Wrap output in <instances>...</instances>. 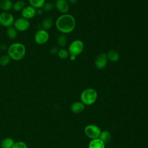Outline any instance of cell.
<instances>
[{
    "instance_id": "20",
    "label": "cell",
    "mask_w": 148,
    "mask_h": 148,
    "mask_svg": "<svg viewBox=\"0 0 148 148\" xmlns=\"http://www.w3.org/2000/svg\"><path fill=\"white\" fill-rule=\"evenodd\" d=\"M14 143V140L12 138H7L4 139L1 143L2 148H12Z\"/></svg>"
},
{
    "instance_id": "21",
    "label": "cell",
    "mask_w": 148,
    "mask_h": 148,
    "mask_svg": "<svg viewBox=\"0 0 148 148\" xmlns=\"http://www.w3.org/2000/svg\"><path fill=\"white\" fill-rule=\"evenodd\" d=\"M30 6L34 7L36 9H41L45 2V0H28Z\"/></svg>"
},
{
    "instance_id": "8",
    "label": "cell",
    "mask_w": 148,
    "mask_h": 148,
    "mask_svg": "<svg viewBox=\"0 0 148 148\" xmlns=\"http://www.w3.org/2000/svg\"><path fill=\"white\" fill-rule=\"evenodd\" d=\"M30 25L28 20L21 17L14 20L13 26L17 31L24 32L27 31Z\"/></svg>"
},
{
    "instance_id": "7",
    "label": "cell",
    "mask_w": 148,
    "mask_h": 148,
    "mask_svg": "<svg viewBox=\"0 0 148 148\" xmlns=\"http://www.w3.org/2000/svg\"><path fill=\"white\" fill-rule=\"evenodd\" d=\"M49 35L47 31L43 29L38 30L34 36V40L38 45H44L49 40Z\"/></svg>"
},
{
    "instance_id": "29",
    "label": "cell",
    "mask_w": 148,
    "mask_h": 148,
    "mask_svg": "<svg viewBox=\"0 0 148 148\" xmlns=\"http://www.w3.org/2000/svg\"><path fill=\"white\" fill-rule=\"evenodd\" d=\"M70 60L71 61H75L76 60V56H74V55H71L70 56V57H69Z\"/></svg>"
},
{
    "instance_id": "26",
    "label": "cell",
    "mask_w": 148,
    "mask_h": 148,
    "mask_svg": "<svg viewBox=\"0 0 148 148\" xmlns=\"http://www.w3.org/2000/svg\"><path fill=\"white\" fill-rule=\"evenodd\" d=\"M12 148H28V147L24 142L20 141L14 143Z\"/></svg>"
},
{
    "instance_id": "28",
    "label": "cell",
    "mask_w": 148,
    "mask_h": 148,
    "mask_svg": "<svg viewBox=\"0 0 148 148\" xmlns=\"http://www.w3.org/2000/svg\"><path fill=\"white\" fill-rule=\"evenodd\" d=\"M43 11L42 10V9H38L36 10V14H39V15L42 14L43 13Z\"/></svg>"
},
{
    "instance_id": "2",
    "label": "cell",
    "mask_w": 148,
    "mask_h": 148,
    "mask_svg": "<svg viewBox=\"0 0 148 148\" xmlns=\"http://www.w3.org/2000/svg\"><path fill=\"white\" fill-rule=\"evenodd\" d=\"M8 55L10 59L14 61H20L22 60L26 53L25 46L19 42H15L11 44L7 49Z\"/></svg>"
},
{
    "instance_id": "30",
    "label": "cell",
    "mask_w": 148,
    "mask_h": 148,
    "mask_svg": "<svg viewBox=\"0 0 148 148\" xmlns=\"http://www.w3.org/2000/svg\"><path fill=\"white\" fill-rule=\"evenodd\" d=\"M68 1H69V2L70 3H71V4H75V3L77 2V0H68Z\"/></svg>"
},
{
    "instance_id": "5",
    "label": "cell",
    "mask_w": 148,
    "mask_h": 148,
    "mask_svg": "<svg viewBox=\"0 0 148 148\" xmlns=\"http://www.w3.org/2000/svg\"><path fill=\"white\" fill-rule=\"evenodd\" d=\"M84 133L86 135L91 139L98 138L101 132L100 128L94 124H88L84 128Z\"/></svg>"
},
{
    "instance_id": "10",
    "label": "cell",
    "mask_w": 148,
    "mask_h": 148,
    "mask_svg": "<svg viewBox=\"0 0 148 148\" xmlns=\"http://www.w3.org/2000/svg\"><path fill=\"white\" fill-rule=\"evenodd\" d=\"M21 14L23 18L25 19H31L35 17L36 14V9L31 6H25L21 10Z\"/></svg>"
},
{
    "instance_id": "23",
    "label": "cell",
    "mask_w": 148,
    "mask_h": 148,
    "mask_svg": "<svg viewBox=\"0 0 148 148\" xmlns=\"http://www.w3.org/2000/svg\"><path fill=\"white\" fill-rule=\"evenodd\" d=\"M10 61V58L7 55H3L0 57V65L2 66H5L8 65Z\"/></svg>"
},
{
    "instance_id": "1",
    "label": "cell",
    "mask_w": 148,
    "mask_h": 148,
    "mask_svg": "<svg viewBox=\"0 0 148 148\" xmlns=\"http://www.w3.org/2000/svg\"><path fill=\"white\" fill-rule=\"evenodd\" d=\"M76 21L74 17L69 14H63L56 21L57 29L62 34H68L73 31L75 27Z\"/></svg>"
},
{
    "instance_id": "14",
    "label": "cell",
    "mask_w": 148,
    "mask_h": 148,
    "mask_svg": "<svg viewBox=\"0 0 148 148\" xmlns=\"http://www.w3.org/2000/svg\"><path fill=\"white\" fill-rule=\"evenodd\" d=\"M13 6L11 0H0V9L3 12L10 10Z\"/></svg>"
},
{
    "instance_id": "9",
    "label": "cell",
    "mask_w": 148,
    "mask_h": 148,
    "mask_svg": "<svg viewBox=\"0 0 148 148\" xmlns=\"http://www.w3.org/2000/svg\"><path fill=\"white\" fill-rule=\"evenodd\" d=\"M108 57L105 53H101L99 54L95 60V66L98 69H102L104 68L108 63Z\"/></svg>"
},
{
    "instance_id": "15",
    "label": "cell",
    "mask_w": 148,
    "mask_h": 148,
    "mask_svg": "<svg viewBox=\"0 0 148 148\" xmlns=\"http://www.w3.org/2000/svg\"><path fill=\"white\" fill-rule=\"evenodd\" d=\"M41 25L43 28L42 29L47 31L48 29H50L52 27L53 25V20L50 17L46 18L42 21Z\"/></svg>"
},
{
    "instance_id": "4",
    "label": "cell",
    "mask_w": 148,
    "mask_h": 148,
    "mask_svg": "<svg viewBox=\"0 0 148 148\" xmlns=\"http://www.w3.org/2000/svg\"><path fill=\"white\" fill-rule=\"evenodd\" d=\"M84 48V44L82 41L76 39L72 42L68 47V53L70 55L78 56L83 51Z\"/></svg>"
},
{
    "instance_id": "6",
    "label": "cell",
    "mask_w": 148,
    "mask_h": 148,
    "mask_svg": "<svg viewBox=\"0 0 148 148\" xmlns=\"http://www.w3.org/2000/svg\"><path fill=\"white\" fill-rule=\"evenodd\" d=\"M14 18L8 12H3L0 14V24L5 27H9L13 25Z\"/></svg>"
},
{
    "instance_id": "17",
    "label": "cell",
    "mask_w": 148,
    "mask_h": 148,
    "mask_svg": "<svg viewBox=\"0 0 148 148\" xmlns=\"http://www.w3.org/2000/svg\"><path fill=\"white\" fill-rule=\"evenodd\" d=\"M98 138L102 140L104 143H106L109 142L111 139V135L110 132H109L107 131H101L99 136Z\"/></svg>"
},
{
    "instance_id": "18",
    "label": "cell",
    "mask_w": 148,
    "mask_h": 148,
    "mask_svg": "<svg viewBox=\"0 0 148 148\" xmlns=\"http://www.w3.org/2000/svg\"><path fill=\"white\" fill-rule=\"evenodd\" d=\"M106 55L108 59L112 62H116L119 60V54L115 50H110Z\"/></svg>"
},
{
    "instance_id": "27",
    "label": "cell",
    "mask_w": 148,
    "mask_h": 148,
    "mask_svg": "<svg viewBox=\"0 0 148 148\" xmlns=\"http://www.w3.org/2000/svg\"><path fill=\"white\" fill-rule=\"evenodd\" d=\"M58 50H59L58 49L57 47H53V48H51V49L50 50V53L51 54H56V53H58Z\"/></svg>"
},
{
    "instance_id": "16",
    "label": "cell",
    "mask_w": 148,
    "mask_h": 148,
    "mask_svg": "<svg viewBox=\"0 0 148 148\" xmlns=\"http://www.w3.org/2000/svg\"><path fill=\"white\" fill-rule=\"evenodd\" d=\"M17 31L14 27H9L7 28L6 35L10 39H14L17 36Z\"/></svg>"
},
{
    "instance_id": "25",
    "label": "cell",
    "mask_w": 148,
    "mask_h": 148,
    "mask_svg": "<svg viewBox=\"0 0 148 148\" xmlns=\"http://www.w3.org/2000/svg\"><path fill=\"white\" fill-rule=\"evenodd\" d=\"M58 57L61 58V59H66L68 56H69V53L67 50H65V49H60L58 50Z\"/></svg>"
},
{
    "instance_id": "24",
    "label": "cell",
    "mask_w": 148,
    "mask_h": 148,
    "mask_svg": "<svg viewBox=\"0 0 148 148\" xmlns=\"http://www.w3.org/2000/svg\"><path fill=\"white\" fill-rule=\"evenodd\" d=\"M54 7V5L50 2H45V3L43 4V5L42 7V9L43 12H50L51 11Z\"/></svg>"
},
{
    "instance_id": "3",
    "label": "cell",
    "mask_w": 148,
    "mask_h": 148,
    "mask_svg": "<svg viewBox=\"0 0 148 148\" xmlns=\"http://www.w3.org/2000/svg\"><path fill=\"white\" fill-rule=\"evenodd\" d=\"M97 97V92L95 89L88 88L84 90L81 93L80 99L85 105H91L95 103Z\"/></svg>"
},
{
    "instance_id": "12",
    "label": "cell",
    "mask_w": 148,
    "mask_h": 148,
    "mask_svg": "<svg viewBox=\"0 0 148 148\" xmlns=\"http://www.w3.org/2000/svg\"><path fill=\"white\" fill-rule=\"evenodd\" d=\"M85 105L82 102H75L71 106V110L74 113H80L84 111Z\"/></svg>"
},
{
    "instance_id": "22",
    "label": "cell",
    "mask_w": 148,
    "mask_h": 148,
    "mask_svg": "<svg viewBox=\"0 0 148 148\" xmlns=\"http://www.w3.org/2000/svg\"><path fill=\"white\" fill-rule=\"evenodd\" d=\"M57 43L60 47H64L67 43V37L64 34L60 35L57 38Z\"/></svg>"
},
{
    "instance_id": "19",
    "label": "cell",
    "mask_w": 148,
    "mask_h": 148,
    "mask_svg": "<svg viewBox=\"0 0 148 148\" xmlns=\"http://www.w3.org/2000/svg\"><path fill=\"white\" fill-rule=\"evenodd\" d=\"M25 7V3L24 2V1H21V0H19L17 1L16 2H15L13 4V6L12 8L14 11L16 12H19L21 11Z\"/></svg>"
},
{
    "instance_id": "13",
    "label": "cell",
    "mask_w": 148,
    "mask_h": 148,
    "mask_svg": "<svg viewBox=\"0 0 148 148\" xmlns=\"http://www.w3.org/2000/svg\"><path fill=\"white\" fill-rule=\"evenodd\" d=\"M88 148H105V143L99 138L91 139L89 142Z\"/></svg>"
},
{
    "instance_id": "11",
    "label": "cell",
    "mask_w": 148,
    "mask_h": 148,
    "mask_svg": "<svg viewBox=\"0 0 148 148\" xmlns=\"http://www.w3.org/2000/svg\"><path fill=\"white\" fill-rule=\"evenodd\" d=\"M57 9L62 14H66L69 11V6L66 0H57L55 3Z\"/></svg>"
}]
</instances>
